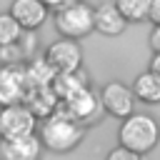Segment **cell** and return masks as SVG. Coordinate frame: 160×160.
Here are the masks:
<instances>
[{
	"mask_svg": "<svg viewBox=\"0 0 160 160\" xmlns=\"http://www.w3.org/2000/svg\"><path fill=\"white\" fill-rule=\"evenodd\" d=\"M40 140L45 148L55 150V152H65V150H72L80 140H82V125L62 108L42 118V125H40Z\"/></svg>",
	"mask_w": 160,
	"mask_h": 160,
	"instance_id": "cell-1",
	"label": "cell"
},
{
	"mask_svg": "<svg viewBox=\"0 0 160 160\" xmlns=\"http://www.w3.org/2000/svg\"><path fill=\"white\" fill-rule=\"evenodd\" d=\"M158 138H160V128L158 122L150 118V115H130L122 120L120 125V145L122 148H130L135 152H148L158 145Z\"/></svg>",
	"mask_w": 160,
	"mask_h": 160,
	"instance_id": "cell-2",
	"label": "cell"
},
{
	"mask_svg": "<svg viewBox=\"0 0 160 160\" xmlns=\"http://www.w3.org/2000/svg\"><path fill=\"white\" fill-rule=\"evenodd\" d=\"M55 28L62 38L80 40L95 30V10L88 2H72L62 10H55Z\"/></svg>",
	"mask_w": 160,
	"mask_h": 160,
	"instance_id": "cell-3",
	"label": "cell"
},
{
	"mask_svg": "<svg viewBox=\"0 0 160 160\" xmlns=\"http://www.w3.org/2000/svg\"><path fill=\"white\" fill-rule=\"evenodd\" d=\"M35 122H38V115L25 102L8 105V108L0 110V138L2 140H12V138L32 135Z\"/></svg>",
	"mask_w": 160,
	"mask_h": 160,
	"instance_id": "cell-4",
	"label": "cell"
},
{
	"mask_svg": "<svg viewBox=\"0 0 160 160\" xmlns=\"http://www.w3.org/2000/svg\"><path fill=\"white\" fill-rule=\"evenodd\" d=\"M62 108L85 128V125H95L98 120H102V112H105V102H102V95L92 92L90 88H82L80 92H75L72 98L62 100Z\"/></svg>",
	"mask_w": 160,
	"mask_h": 160,
	"instance_id": "cell-5",
	"label": "cell"
},
{
	"mask_svg": "<svg viewBox=\"0 0 160 160\" xmlns=\"http://www.w3.org/2000/svg\"><path fill=\"white\" fill-rule=\"evenodd\" d=\"M30 85H28V75L25 68L20 65H5L0 68V105H18L25 100Z\"/></svg>",
	"mask_w": 160,
	"mask_h": 160,
	"instance_id": "cell-6",
	"label": "cell"
},
{
	"mask_svg": "<svg viewBox=\"0 0 160 160\" xmlns=\"http://www.w3.org/2000/svg\"><path fill=\"white\" fill-rule=\"evenodd\" d=\"M45 60L58 70V72H72V70H80V62H82V50L75 40L70 38H62V40H55L48 50H45Z\"/></svg>",
	"mask_w": 160,
	"mask_h": 160,
	"instance_id": "cell-7",
	"label": "cell"
},
{
	"mask_svg": "<svg viewBox=\"0 0 160 160\" xmlns=\"http://www.w3.org/2000/svg\"><path fill=\"white\" fill-rule=\"evenodd\" d=\"M102 102H105V110L120 120L130 118L132 115V108H135V90L122 85V82H108L102 88Z\"/></svg>",
	"mask_w": 160,
	"mask_h": 160,
	"instance_id": "cell-8",
	"label": "cell"
},
{
	"mask_svg": "<svg viewBox=\"0 0 160 160\" xmlns=\"http://www.w3.org/2000/svg\"><path fill=\"white\" fill-rule=\"evenodd\" d=\"M42 150V140L38 135L0 140V160H38Z\"/></svg>",
	"mask_w": 160,
	"mask_h": 160,
	"instance_id": "cell-9",
	"label": "cell"
},
{
	"mask_svg": "<svg viewBox=\"0 0 160 160\" xmlns=\"http://www.w3.org/2000/svg\"><path fill=\"white\" fill-rule=\"evenodd\" d=\"M12 18L22 25V30H35L48 18V5L42 0H12L10 5Z\"/></svg>",
	"mask_w": 160,
	"mask_h": 160,
	"instance_id": "cell-10",
	"label": "cell"
},
{
	"mask_svg": "<svg viewBox=\"0 0 160 160\" xmlns=\"http://www.w3.org/2000/svg\"><path fill=\"white\" fill-rule=\"evenodd\" d=\"M125 25H128V18L120 12L118 2H105L95 8V30H100L102 35H120Z\"/></svg>",
	"mask_w": 160,
	"mask_h": 160,
	"instance_id": "cell-11",
	"label": "cell"
},
{
	"mask_svg": "<svg viewBox=\"0 0 160 160\" xmlns=\"http://www.w3.org/2000/svg\"><path fill=\"white\" fill-rule=\"evenodd\" d=\"M22 102H25L35 115H40V118H48V115H52V112L60 108V98L55 95V90H52L50 85H45V88H30Z\"/></svg>",
	"mask_w": 160,
	"mask_h": 160,
	"instance_id": "cell-12",
	"label": "cell"
},
{
	"mask_svg": "<svg viewBox=\"0 0 160 160\" xmlns=\"http://www.w3.org/2000/svg\"><path fill=\"white\" fill-rule=\"evenodd\" d=\"M50 88L55 90V95H58V98H60V102H62V100L72 98L75 92H80L82 88H88V80H85V72H82V70H72V72H58Z\"/></svg>",
	"mask_w": 160,
	"mask_h": 160,
	"instance_id": "cell-13",
	"label": "cell"
},
{
	"mask_svg": "<svg viewBox=\"0 0 160 160\" xmlns=\"http://www.w3.org/2000/svg\"><path fill=\"white\" fill-rule=\"evenodd\" d=\"M132 90H135V98H140L142 102H158L160 100V75L152 70L140 72L132 82Z\"/></svg>",
	"mask_w": 160,
	"mask_h": 160,
	"instance_id": "cell-14",
	"label": "cell"
},
{
	"mask_svg": "<svg viewBox=\"0 0 160 160\" xmlns=\"http://www.w3.org/2000/svg\"><path fill=\"white\" fill-rule=\"evenodd\" d=\"M25 75H28V85L30 88H45V85H52L58 70L42 58V60H32L25 68Z\"/></svg>",
	"mask_w": 160,
	"mask_h": 160,
	"instance_id": "cell-15",
	"label": "cell"
},
{
	"mask_svg": "<svg viewBox=\"0 0 160 160\" xmlns=\"http://www.w3.org/2000/svg\"><path fill=\"white\" fill-rule=\"evenodd\" d=\"M120 12L128 18V22H138V20H145L150 18V8H152V0H115Z\"/></svg>",
	"mask_w": 160,
	"mask_h": 160,
	"instance_id": "cell-16",
	"label": "cell"
},
{
	"mask_svg": "<svg viewBox=\"0 0 160 160\" xmlns=\"http://www.w3.org/2000/svg\"><path fill=\"white\" fill-rule=\"evenodd\" d=\"M22 32V25L12 18V12H0V48L15 45Z\"/></svg>",
	"mask_w": 160,
	"mask_h": 160,
	"instance_id": "cell-17",
	"label": "cell"
},
{
	"mask_svg": "<svg viewBox=\"0 0 160 160\" xmlns=\"http://www.w3.org/2000/svg\"><path fill=\"white\" fill-rule=\"evenodd\" d=\"M105 160H142V155L140 152H135V150H130V148H115Z\"/></svg>",
	"mask_w": 160,
	"mask_h": 160,
	"instance_id": "cell-18",
	"label": "cell"
},
{
	"mask_svg": "<svg viewBox=\"0 0 160 160\" xmlns=\"http://www.w3.org/2000/svg\"><path fill=\"white\" fill-rule=\"evenodd\" d=\"M48 8H52V10H62V8H68V5H72V2H78V0H42Z\"/></svg>",
	"mask_w": 160,
	"mask_h": 160,
	"instance_id": "cell-19",
	"label": "cell"
},
{
	"mask_svg": "<svg viewBox=\"0 0 160 160\" xmlns=\"http://www.w3.org/2000/svg\"><path fill=\"white\" fill-rule=\"evenodd\" d=\"M150 20L155 25H160V0H152V8H150Z\"/></svg>",
	"mask_w": 160,
	"mask_h": 160,
	"instance_id": "cell-20",
	"label": "cell"
},
{
	"mask_svg": "<svg viewBox=\"0 0 160 160\" xmlns=\"http://www.w3.org/2000/svg\"><path fill=\"white\" fill-rule=\"evenodd\" d=\"M150 45H152L155 52H160V25H155V30H152V35H150Z\"/></svg>",
	"mask_w": 160,
	"mask_h": 160,
	"instance_id": "cell-21",
	"label": "cell"
},
{
	"mask_svg": "<svg viewBox=\"0 0 160 160\" xmlns=\"http://www.w3.org/2000/svg\"><path fill=\"white\" fill-rule=\"evenodd\" d=\"M150 70L160 75V52H155V58H152V62H150Z\"/></svg>",
	"mask_w": 160,
	"mask_h": 160,
	"instance_id": "cell-22",
	"label": "cell"
}]
</instances>
